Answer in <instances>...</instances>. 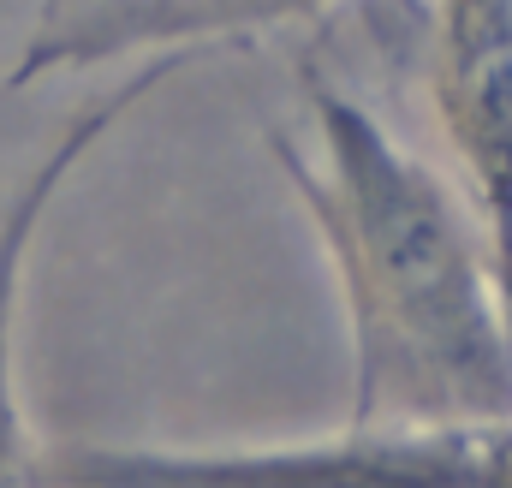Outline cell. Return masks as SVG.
Masks as SVG:
<instances>
[{"label":"cell","mask_w":512,"mask_h":488,"mask_svg":"<svg viewBox=\"0 0 512 488\" xmlns=\"http://www.w3.org/2000/svg\"><path fill=\"white\" fill-rule=\"evenodd\" d=\"M274 161L346 298L352 429L512 417V304L471 203L328 78H310V149L274 131Z\"/></svg>","instance_id":"obj_1"},{"label":"cell","mask_w":512,"mask_h":488,"mask_svg":"<svg viewBox=\"0 0 512 488\" xmlns=\"http://www.w3.org/2000/svg\"><path fill=\"white\" fill-rule=\"evenodd\" d=\"M48 488H512V417L376 423L322 441L227 453L179 447H42Z\"/></svg>","instance_id":"obj_2"},{"label":"cell","mask_w":512,"mask_h":488,"mask_svg":"<svg viewBox=\"0 0 512 488\" xmlns=\"http://www.w3.org/2000/svg\"><path fill=\"white\" fill-rule=\"evenodd\" d=\"M435 114L512 304V0H441Z\"/></svg>","instance_id":"obj_3"},{"label":"cell","mask_w":512,"mask_h":488,"mask_svg":"<svg viewBox=\"0 0 512 488\" xmlns=\"http://www.w3.org/2000/svg\"><path fill=\"white\" fill-rule=\"evenodd\" d=\"M185 60L191 54H155V60H143L131 72L114 96H96L78 120L42 149V161L18 179V191L0 209V488H48L42 483V441L30 435V417H24V399H18V352H12V340H18V286H24L30 244L42 233L60 185L78 173V161L126 120L161 78H173Z\"/></svg>","instance_id":"obj_4"},{"label":"cell","mask_w":512,"mask_h":488,"mask_svg":"<svg viewBox=\"0 0 512 488\" xmlns=\"http://www.w3.org/2000/svg\"><path fill=\"white\" fill-rule=\"evenodd\" d=\"M316 6H328V0H42L12 84H36L60 66L84 72V66L120 60V54L215 42V36L262 30V24H292Z\"/></svg>","instance_id":"obj_5"}]
</instances>
